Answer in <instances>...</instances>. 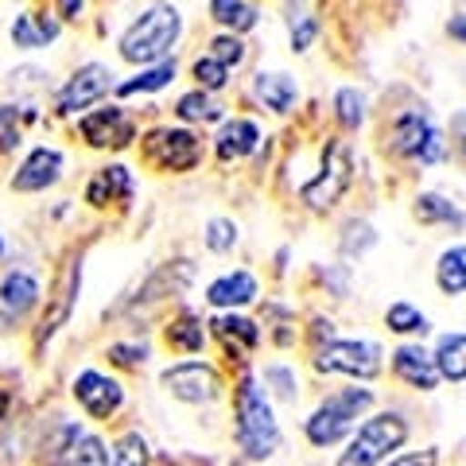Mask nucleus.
Instances as JSON below:
<instances>
[{
	"label": "nucleus",
	"instance_id": "obj_30",
	"mask_svg": "<svg viewBox=\"0 0 466 466\" xmlns=\"http://www.w3.org/2000/svg\"><path fill=\"white\" fill-rule=\"evenodd\" d=\"M334 113H339V121L346 128H358L361 121H366V97H361L358 90H350V86H342V90L334 94Z\"/></svg>",
	"mask_w": 466,
	"mask_h": 466
},
{
	"label": "nucleus",
	"instance_id": "obj_17",
	"mask_svg": "<svg viewBox=\"0 0 466 466\" xmlns=\"http://www.w3.org/2000/svg\"><path fill=\"white\" fill-rule=\"evenodd\" d=\"M253 296H257V280L249 272L218 276V280L207 288V299L214 308H241V303H253Z\"/></svg>",
	"mask_w": 466,
	"mask_h": 466
},
{
	"label": "nucleus",
	"instance_id": "obj_26",
	"mask_svg": "<svg viewBox=\"0 0 466 466\" xmlns=\"http://www.w3.org/2000/svg\"><path fill=\"white\" fill-rule=\"evenodd\" d=\"M167 342L175 350H187V354H198L202 342H207V330H202V319H195L191 311H183L175 323L167 327Z\"/></svg>",
	"mask_w": 466,
	"mask_h": 466
},
{
	"label": "nucleus",
	"instance_id": "obj_21",
	"mask_svg": "<svg viewBox=\"0 0 466 466\" xmlns=\"http://www.w3.org/2000/svg\"><path fill=\"white\" fill-rule=\"evenodd\" d=\"M257 97L265 101L268 109L288 113L291 106H296L299 90H296V82H291L288 75H257Z\"/></svg>",
	"mask_w": 466,
	"mask_h": 466
},
{
	"label": "nucleus",
	"instance_id": "obj_39",
	"mask_svg": "<svg viewBox=\"0 0 466 466\" xmlns=\"http://www.w3.org/2000/svg\"><path fill=\"white\" fill-rule=\"evenodd\" d=\"M144 354H148V350H144V346H125V342L109 346V358H113V361H121V366H140Z\"/></svg>",
	"mask_w": 466,
	"mask_h": 466
},
{
	"label": "nucleus",
	"instance_id": "obj_16",
	"mask_svg": "<svg viewBox=\"0 0 466 466\" xmlns=\"http://www.w3.org/2000/svg\"><path fill=\"white\" fill-rule=\"evenodd\" d=\"M86 198H90L94 207H106V202H113V198L128 202V198H133V175H128V167H121V164L101 167L97 179L86 187Z\"/></svg>",
	"mask_w": 466,
	"mask_h": 466
},
{
	"label": "nucleus",
	"instance_id": "obj_18",
	"mask_svg": "<svg viewBox=\"0 0 466 466\" xmlns=\"http://www.w3.org/2000/svg\"><path fill=\"white\" fill-rule=\"evenodd\" d=\"M257 140H260L257 125H253V121H241V116H238V121H226V125H222V133H218L214 148H218V156H222L226 164H229V159L249 156V152L257 148Z\"/></svg>",
	"mask_w": 466,
	"mask_h": 466
},
{
	"label": "nucleus",
	"instance_id": "obj_33",
	"mask_svg": "<svg viewBox=\"0 0 466 466\" xmlns=\"http://www.w3.org/2000/svg\"><path fill=\"white\" fill-rule=\"evenodd\" d=\"M214 327L222 330L226 339H241L245 346H257L260 342L257 323H249V319H241V315H222V319H214Z\"/></svg>",
	"mask_w": 466,
	"mask_h": 466
},
{
	"label": "nucleus",
	"instance_id": "obj_3",
	"mask_svg": "<svg viewBox=\"0 0 466 466\" xmlns=\"http://www.w3.org/2000/svg\"><path fill=\"white\" fill-rule=\"evenodd\" d=\"M370 404H373V392L370 389H342V392H334L330 400H323L311 412V420H308V440L315 447L339 443L342 435L358 424V416L366 412Z\"/></svg>",
	"mask_w": 466,
	"mask_h": 466
},
{
	"label": "nucleus",
	"instance_id": "obj_38",
	"mask_svg": "<svg viewBox=\"0 0 466 466\" xmlns=\"http://www.w3.org/2000/svg\"><path fill=\"white\" fill-rule=\"evenodd\" d=\"M315 32H319L315 16H299V24H291V47H296V51H308L311 39H315Z\"/></svg>",
	"mask_w": 466,
	"mask_h": 466
},
{
	"label": "nucleus",
	"instance_id": "obj_19",
	"mask_svg": "<svg viewBox=\"0 0 466 466\" xmlns=\"http://www.w3.org/2000/svg\"><path fill=\"white\" fill-rule=\"evenodd\" d=\"M35 299H39V284H35V276L32 272H8L5 276V284H0V303H5L8 311H32L35 308Z\"/></svg>",
	"mask_w": 466,
	"mask_h": 466
},
{
	"label": "nucleus",
	"instance_id": "obj_41",
	"mask_svg": "<svg viewBox=\"0 0 466 466\" xmlns=\"http://www.w3.org/2000/svg\"><path fill=\"white\" fill-rule=\"evenodd\" d=\"M435 451H424V455H400V459H392L389 466H435Z\"/></svg>",
	"mask_w": 466,
	"mask_h": 466
},
{
	"label": "nucleus",
	"instance_id": "obj_23",
	"mask_svg": "<svg viewBox=\"0 0 466 466\" xmlns=\"http://www.w3.org/2000/svg\"><path fill=\"white\" fill-rule=\"evenodd\" d=\"M416 218L428 222V226L443 222V226H455V229H462V222H466V214L455 207V202L443 198V195H431V191L416 198Z\"/></svg>",
	"mask_w": 466,
	"mask_h": 466
},
{
	"label": "nucleus",
	"instance_id": "obj_28",
	"mask_svg": "<svg viewBox=\"0 0 466 466\" xmlns=\"http://www.w3.org/2000/svg\"><path fill=\"white\" fill-rule=\"evenodd\" d=\"M385 323L389 330H397V334H424L428 330V315L412 308V303H392V308L385 311Z\"/></svg>",
	"mask_w": 466,
	"mask_h": 466
},
{
	"label": "nucleus",
	"instance_id": "obj_37",
	"mask_svg": "<svg viewBox=\"0 0 466 466\" xmlns=\"http://www.w3.org/2000/svg\"><path fill=\"white\" fill-rule=\"evenodd\" d=\"M210 47H214V58H218V63H226V66H238L241 58H245V47H241V39H238V35H218Z\"/></svg>",
	"mask_w": 466,
	"mask_h": 466
},
{
	"label": "nucleus",
	"instance_id": "obj_1",
	"mask_svg": "<svg viewBox=\"0 0 466 466\" xmlns=\"http://www.w3.org/2000/svg\"><path fill=\"white\" fill-rule=\"evenodd\" d=\"M179 32H183L179 12H175L171 5H152V8L144 12V16L121 35V58H128V63H140V66L164 63V55L175 47Z\"/></svg>",
	"mask_w": 466,
	"mask_h": 466
},
{
	"label": "nucleus",
	"instance_id": "obj_25",
	"mask_svg": "<svg viewBox=\"0 0 466 466\" xmlns=\"http://www.w3.org/2000/svg\"><path fill=\"white\" fill-rule=\"evenodd\" d=\"M210 16L229 32H249L257 24V8H249L245 0H210Z\"/></svg>",
	"mask_w": 466,
	"mask_h": 466
},
{
	"label": "nucleus",
	"instance_id": "obj_2",
	"mask_svg": "<svg viewBox=\"0 0 466 466\" xmlns=\"http://www.w3.org/2000/svg\"><path fill=\"white\" fill-rule=\"evenodd\" d=\"M238 443L249 459H268L280 447V428L272 420V408L249 373L238 385Z\"/></svg>",
	"mask_w": 466,
	"mask_h": 466
},
{
	"label": "nucleus",
	"instance_id": "obj_20",
	"mask_svg": "<svg viewBox=\"0 0 466 466\" xmlns=\"http://www.w3.org/2000/svg\"><path fill=\"white\" fill-rule=\"evenodd\" d=\"M435 370L447 381H466V334H443L435 346Z\"/></svg>",
	"mask_w": 466,
	"mask_h": 466
},
{
	"label": "nucleus",
	"instance_id": "obj_31",
	"mask_svg": "<svg viewBox=\"0 0 466 466\" xmlns=\"http://www.w3.org/2000/svg\"><path fill=\"white\" fill-rule=\"evenodd\" d=\"M175 113H179L183 121H218V116H222V109H218L202 90L198 94H183L179 106H175Z\"/></svg>",
	"mask_w": 466,
	"mask_h": 466
},
{
	"label": "nucleus",
	"instance_id": "obj_40",
	"mask_svg": "<svg viewBox=\"0 0 466 466\" xmlns=\"http://www.w3.org/2000/svg\"><path fill=\"white\" fill-rule=\"evenodd\" d=\"M265 377H268V381H276V385H280V389H276V392H280V397H288V400L296 397V377H291L288 370H280V366H276V370H268Z\"/></svg>",
	"mask_w": 466,
	"mask_h": 466
},
{
	"label": "nucleus",
	"instance_id": "obj_15",
	"mask_svg": "<svg viewBox=\"0 0 466 466\" xmlns=\"http://www.w3.org/2000/svg\"><path fill=\"white\" fill-rule=\"evenodd\" d=\"M78 280H82L78 265H70V268L63 272V284H58V291H55V308H51L47 319H43V327H39V334H35V346H39V350L47 346V342L55 339V330L66 323L70 308H75V296H78Z\"/></svg>",
	"mask_w": 466,
	"mask_h": 466
},
{
	"label": "nucleus",
	"instance_id": "obj_14",
	"mask_svg": "<svg viewBox=\"0 0 466 466\" xmlns=\"http://www.w3.org/2000/svg\"><path fill=\"white\" fill-rule=\"evenodd\" d=\"M392 370H397L400 381H408L412 389H435L440 385V370H435V358L428 350L420 346H400L397 354H392Z\"/></svg>",
	"mask_w": 466,
	"mask_h": 466
},
{
	"label": "nucleus",
	"instance_id": "obj_9",
	"mask_svg": "<svg viewBox=\"0 0 466 466\" xmlns=\"http://www.w3.org/2000/svg\"><path fill=\"white\" fill-rule=\"evenodd\" d=\"M164 385L171 389V397H179L187 404H210L218 397V373L202 361H183L164 373Z\"/></svg>",
	"mask_w": 466,
	"mask_h": 466
},
{
	"label": "nucleus",
	"instance_id": "obj_8",
	"mask_svg": "<svg viewBox=\"0 0 466 466\" xmlns=\"http://www.w3.org/2000/svg\"><path fill=\"white\" fill-rule=\"evenodd\" d=\"M315 366L323 373H346V377H361L370 381L381 370V350L373 342H327L319 350Z\"/></svg>",
	"mask_w": 466,
	"mask_h": 466
},
{
	"label": "nucleus",
	"instance_id": "obj_46",
	"mask_svg": "<svg viewBox=\"0 0 466 466\" xmlns=\"http://www.w3.org/2000/svg\"><path fill=\"white\" fill-rule=\"evenodd\" d=\"M0 253H5V241H0Z\"/></svg>",
	"mask_w": 466,
	"mask_h": 466
},
{
	"label": "nucleus",
	"instance_id": "obj_44",
	"mask_svg": "<svg viewBox=\"0 0 466 466\" xmlns=\"http://www.w3.org/2000/svg\"><path fill=\"white\" fill-rule=\"evenodd\" d=\"M5 412H8V392H0V420H5Z\"/></svg>",
	"mask_w": 466,
	"mask_h": 466
},
{
	"label": "nucleus",
	"instance_id": "obj_24",
	"mask_svg": "<svg viewBox=\"0 0 466 466\" xmlns=\"http://www.w3.org/2000/svg\"><path fill=\"white\" fill-rule=\"evenodd\" d=\"M58 35V24L47 16H20L12 24V39L16 47H47V43Z\"/></svg>",
	"mask_w": 466,
	"mask_h": 466
},
{
	"label": "nucleus",
	"instance_id": "obj_34",
	"mask_svg": "<svg viewBox=\"0 0 466 466\" xmlns=\"http://www.w3.org/2000/svg\"><path fill=\"white\" fill-rule=\"evenodd\" d=\"M207 245L214 253H226L238 245V226L229 222V218H210V226H207Z\"/></svg>",
	"mask_w": 466,
	"mask_h": 466
},
{
	"label": "nucleus",
	"instance_id": "obj_7",
	"mask_svg": "<svg viewBox=\"0 0 466 466\" xmlns=\"http://www.w3.org/2000/svg\"><path fill=\"white\" fill-rule=\"evenodd\" d=\"M144 152L164 171H191L202 159V144L195 133H187V128H152V133L144 137Z\"/></svg>",
	"mask_w": 466,
	"mask_h": 466
},
{
	"label": "nucleus",
	"instance_id": "obj_13",
	"mask_svg": "<svg viewBox=\"0 0 466 466\" xmlns=\"http://www.w3.org/2000/svg\"><path fill=\"white\" fill-rule=\"evenodd\" d=\"M58 171H63V156H58L55 148H35L20 164L12 187H16V191H47V187L58 179Z\"/></svg>",
	"mask_w": 466,
	"mask_h": 466
},
{
	"label": "nucleus",
	"instance_id": "obj_6",
	"mask_svg": "<svg viewBox=\"0 0 466 466\" xmlns=\"http://www.w3.org/2000/svg\"><path fill=\"white\" fill-rule=\"evenodd\" d=\"M346 187H350V152H346L342 140H330L327 152H323V171H319L299 195H303V202H308V207L330 210Z\"/></svg>",
	"mask_w": 466,
	"mask_h": 466
},
{
	"label": "nucleus",
	"instance_id": "obj_4",
	"mask_svg": "<svg viewBox=\"0 0 466 466\" xmlns=\"http://www.w3.org/2000/svg\"><path fill=\"white\" fill-rule=\"evenodd\" d=\"M404 440H408V424L397 412L373 416V420H366V424L358 428L354 440H350L339 466H377V462H385L392 451H400Z\"/></svg>",
	"mask_w": 466,
	"mask_h": 466
},
{
	"label": "nucleus",
	"instance_id": "obj_12",
	"mask_svg": "<svg viewBox=\"0 0 466 466\" xmlns=\"http://www.w3.org/2000/svg\"><path fill=\"white\" fill-rule=\"evenodd\" d=\"M133 121L125 116L121 106H109V109H97L90 116H82V137L94 144V148H125L133 140Z\"/></svg>",
	"mask_w": 466,
	"mask_h": 466
},
{
	"label": "nucleus",
	"instance_id": "obj_5",
	"mask_svg": "<svg viewBox=\"0 0 466 466\" xmlns=\"http://www.w3.org/2000/svg\"><path fill=\"white\" fill-rule=\"evenodd\" d=\"M392 152L416 164H440L443 159V133L424 109H408L392 121Z\"/></svg>",
	"mask_w": 466,
	"mask_h": 466
},
{
	"label": "nucleus",
	"instance_id": "obj_43",
	"mask_svg": "<svg viewBox=\"0 0 466 466\" xmlns=\"http://www.w3.org/2000/svg\"><path fill=\"white\" fill-rule=\"evenodd\" d=\"M447 32L466 43V16H455V20H451V24H447Z\"/></svg>",
	"mask_w": 466,
	"mask_h": 466
},
{
	"label": "nucleus",
	"instance_id": "obj_35",
	"mask_svg": "<svg viewBox=\"0 0 466 466\" xmlns=\"http://www.w3.org/2000/svg\"><path fill=\"white\" fill-rule=\"evenodd\" d=\"M20 144V109L0 106V152H12Z\"/></svg>",
	"mask_w": 466,
	"mask_h": 466
},
{
	"label": "nucleus",
	"instance_id": "obj_11",
	"mask_svg": "<svg viewBox=\"0 0 466 466\" xmlns=\"http://www.w3.org/2000/svg\"><path fill=\"white\" fill-rule=\"evenodd\" d=\"M109 66H101V63H86L75 78H70L63 86V94H58V109L63 113H78L86 106H94V101H101L109 94Z\"/></svg>",
	"mask_w": 466,
	"mask_h": 466
},
{
	"label": "nucleus",
	"instance_id": "obj_22",
	"mask_svg": "<svg viewBox=\"0 0 466 466\" xmlns=\"http://www.w3.org/2000/svg\"><path fill=\"white\" fill-rule=\"evenodd\" d=\"M435 284H440L447 296H462L466 291V245H455L440 257L435 265Z\"/></svg>",
	"mask_w": 466,
	"mask_h": 466
},
{
	"label": "nucleus",
	"instance_id": "obj_36",
	"mask_svg": "<svg viewBox=\"0 0 466 466\" xmlns=\"http://www.w3.org/2000/svg\"><path fill=\"white\" fill-rule=\"evenodd\" d=\"M226 63H218V58H198L195 63V78H198V86L202 90H222L226 86Z\"/></svg>",
	"mask_w": 466,
	"mask_h": 466
},
{
	"label": "nucleus",
	"instance_id": "obj_32",
	"mask_svg": "<svg viewBox=\"0 0 466 466\" xmlns=\"http://www.w3.org/2000/svg\"><path fill=\"white\" fill-rule=\"evenodd\" d=\"M113 466H148V443L140 435H125L113 447Z\"/></svg>",
	"mask_w": 466,
	"mask_h": 466
},
{
	"label": "nucleus",
	"instance_id": "obj_45",
	"mask_svg": "<svg viewBox=\"0 0 466 466\" xmlns=\"http://www.w3.org/2000/svg\"><path fill=\"white\" fill-rule=\"evenodd\" d=\"M459 152H462V159H466V133H462V140H459Z\"/></svg>",
	"mask_w": 466,
	"mask_h": 466
},
{
	"label": "nucleus",
	"instance_id": "obj_27",
	"mask_svg": "<svg viewBox=\"0 0 466 466\" xmlns=\"http://www.w3.org/2000/svg\"><path fill=\"white\" fill-rule=\"evenodd\" d=\"M175 78V63H156V66H148L144 75H137V78H128V82H121L116 86V94L121 97H128V94H148V90H164V86Z\"/></svg>",
	"mask_w": 466,
	"mask_h": 466
},
{
	"label": "nucleus",
	"instance_id": "obj_29",
	"mask_svg": "<svg viewBox=\"0 0 466 466\" xmlns=\"http://www.w3.org/2000/svg\"><path fill=\"white\" fill-rule=\"evenodd\" d=\"M66 466H109V455H106V443L97 435H78L75 447L66 455Z\"/></svg>",
	"mask_w": 466,
	"mask_h": 466
},
{
	"label": "nucleus",
	"instance_id": "obj_10",
	"mask_svg": "<svg viewBox=\"0 0 466 466\" xmlns=\"http://www.w3.org/2000/svg\"><path fill=\"white\" fill-rule=\"evenodd\" d=\"M75 397H78V404H82L90 416L109 420L116 408H121L125 392H121V385H116L113 377L97 373V370H86V373L75 377Z\"/></svg>",
	"mask_w": 466,
	"mask_h": 466
},
{
	"label": "nucleus",
	"instance_id": "obj_42",
	"mask_svg": "<svg viewBox=\"0 0 466 466\" xmlns=\"http://www.w3.org/2000/svg\"><path fill=\"white\" fill-rule=\"evenodd\" d=\"M58 8H63V16H66V20H75L78 12H82V0H58Z\"/></svg>",
	"mask_w": 466,
	"mask_h": 466
}]
</instances>
